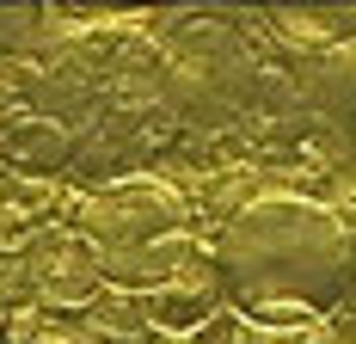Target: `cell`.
I'll return each instance as SVG.
<instances>
[{
	"instance_id": "1",
	"label": "cell",
	"mask_w": 356,
	"mask_h": 344,
	"mask_svg": "<svg viewBox=\"0 0 356 344\" xmlns=\"http://www.w3.org/2000/svg\"><path fill=\"white\" fill-rule=\"evenodd\" d=\"M356 271V240L338 209L314 197H246L221 221L215 276L227 283L234 308L252 320H314L338 308Z\"/></svg>"
},
{
	"instance_id": "2",
	"label": "cell",
	"mask_w": 356,
	"mask_h": 344,
	"mask_svg": "<svg viewBox=\"0 0 356 344\" xmlns=\"http://www.w3.org/2000/svg\"><path fill=\"white\" fill-rule=\"evenodd\" d=\"M320 111L356 141V43H338L320 74Z\"/></svg>"
},
{
	"instance_id": "3",
	"label": "cell",
	"mask_w": 356,
	"mask_h": 344,
	"mask_svg": "<svg viewBox=\"0 0 356 344\" xmlns=\"http://www.w3.org/2000/svg\"><path fill=\"white\" fill-rule=\"evenodd\" d=\"M227 344H332V332L314 320H252V313H240Z\"/></svg>"
},
{
	"instance_id": "4",
	"label": "cell",
	"mask_w": 356,
	"mask_h": 344,
	"mask_svg": "<svg viewBox=\"0 0 356 344\" xmlns=\"http://www.w3.org/2000/svg\"><path fill=\"white\" fill-rule=\"evenodd\" d=\"M6 320H13V302H6V289H0V338H6Z\"/></svg>"
},
{
	"instance_id": "5",
	"label": "cell",
	"mask_w": 356,
	"mask_h": 344,
	"mask_svg": "<svg viewBox=\"0 0 356 344\" xmlns=\"http://www.w3.org/2000/svg\"><path fill=\"white\" fill-rule=\"evenodd\" d=\"M172 344H184V338H172Z\"/></svg>"
}]
</instances>
